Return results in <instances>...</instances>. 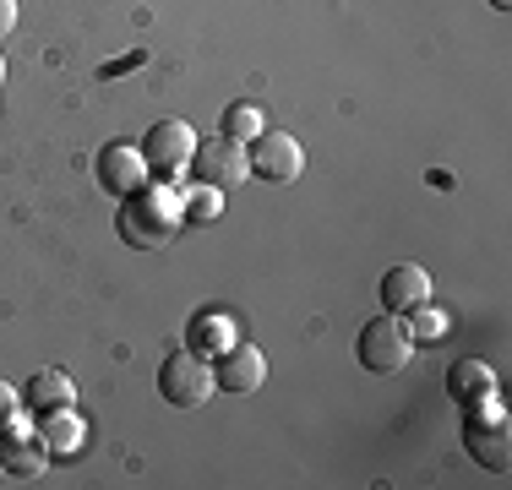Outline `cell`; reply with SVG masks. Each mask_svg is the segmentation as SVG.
<instances>
[{"label":"cell","instance_id":"3957f363","mask_svg":"<svg viewBox=\"0 0 512 490\" xmlns=\"http://www.w3.org/2000/svg\"><path fill=\"white\" fill-rule=\"evenodd\" d=\"M158 392H164V403H175V409H202V403L218 392L213 365H207L202 354H191V349H175L164 365H158Z\"/></svg>","mask_w":512,"mask_h":490},{"label":"cell","instance_id":"e0dca14e","mask_svg":"<svg viewBox=\"0 0 512 490\" xmlns=\"http://www.w3.org/2000/svg\"><path fill=\"white\" fill-rule=\"evenodd\" d=\"M180 207H186V224H218V218H224V191L197 180V186L180 196Z\"/></svg>","mask_w":512,"mask_h":490},{"label":"cell","instance_id":"ba28073f","mask_svg":"<svg viewBox=\"0 0 512 490\" xmlns=\"http://www.w3.org/2000/svg\"><path fill=\"white\" fill-rule=\"evenodd\" d=\"M148 158H142V147H131V142H109L104 153H99V186L109 196H131V191H142L148 186Z\"/></svg>","mask_w":512,"mask_h":490},{"label":"cell","instance_id":"8fae6325","mask_svg":"<svg viewBox=\"0 0 512 490\" xmlns=\"http://www.w3.org/2000/svg\"><path fill=\"white\" fill-rule=\"evenodd\" d=\"M0 463H6V474L11 480H39L44 474V463H50V447H44V436L39 431H11V441L0 447Z\"/></svg>","mask_w":512,"mask_h":490},{"label":"cell","instance_id":"8992f818","mask_svg":"<svg viewBox=\"0 0 512 490\" xmlns=\"http://www.w3.org/2000/svg\"><path fill=\"white\" fill-rule=\"evenodd\" d=\"M246 158H251V175L267 180V186H289V180L306 175V147L289 137V131H262L246 147Z\"/></svg>","mask_w":512,"mask_h":490},{"label":"cell","instance_id":"44dd1931","mask_svg":"<svg viewBox=\"0 0 512 490\" xmlns=\"http://www.w3.org/2000/svg\"><path fill=\"white\" fill-rule=\"evenodd\" d=\"M0 88H6V55H0Z\"/></svg>","mask_w":512,"mask_h":490},{"label":"cell","instance_id":"4fadbf2b","mask_svg":"<svg viewBox=\"0 0 512 490\" xmlns=\"http://www.w3.org/2000/svg\"><path fill=\"white\" fill-rule=\"evenodd\" d=\"M447 392H453L463 409H474V403L496 398V371L485 360H458L453 371H447Z\"/></svg>","mask_w":512,"mask_h":490},{"label":"cell","instance_id":"52a82bcc","mask_svg":"<svg viewBox=\"0 0 512 490\" xmlns=\"http://www.w3.org/2000/svg\"><path fill=\"white\" fill-rule=\"evenodd\" d=\"M191 175L207 180V186H218V191H229V186H240V180H251V158H246L240 142L213 137V142H197V153H191Z\"/></svg>","mask_w":512,"mask_h":490},{"label":"cell","instance_id":"7c38bea8","mask_svg":"<svg viewBox=\"0 0 512 490\" xmlns=\"http://www.w3.org/2000/svg\"><path fill=\"white\" fill-rule=\"evenodd\" d=\"M71 398H77V387H71L66 371H33L28 387H22V409L28 414H50V409H71Z\"/></svg>","mask_w":512,"mask_h":490},{"label":"cell","instance_id":"ac0fdd59","mask_svg":"<svg viewBox=\"0 0 512 490\" xmlns=\"http://www.w3.org/2000/svg\"><path fill=\"white\" fill-rule=\"evenodd\" d=\"M409 316H414L409 333H420V338H442V333H447V316L431 311V305H420V311H409Z\"/></svg>","mask_w":512,"mask_h":490},{"label":"cell","instance_id":"7a4b0ae2","mask_svg":"<svg viewBox=\"0 0 512 490\" xmlns=\"http://www.w3.org/2000/svg\"><path fill=\"white\" fill-rule=\"evenodd\" d=\"M355 354H360L365 371H376V376L404 371V365L414 360V333H409V322H404V316H393V311L371 316V322L360 327V338H355Z\"/></svg>","mask_w":512,"mask_h":490},{"label":"cell","instance_id":"6da1fadb","mask_svg":"<svg viewBox=\"0 0 512 490\" xmlns=\"http://www.w3.org/2000/svg\"><path fill=\"white\" fill-rule=\"evenodd\" d=\"M120 240L137 245V251H164L169 240L186 229V207H180V191H164V186H142L131 196H120Z\"/></svg>","mask_w":512,"mask_h":490},{"label":"cell","instance_id":"2e32d148","mask_svg":"<svg viewBox=\"0 0 512 490\" xmlns=\"http://www.w3.org/2000/svg\"><path fill=\"white\" fill-rule=\"evenodd\" d=\"M262 131H267V120H262V109H256V104H229V109H224V126H218V137L251 147L256 137H262Z\"/></svg>","mask_w":512,"mask_h":490},{"label":"cell","instance_id":"5b68a950","mask_svg":"<svg viewBox=\"0 0 512 490\" xmlns=\"http://www.w3.org/2000/svg\"><path fill=\"white\" fill-rule=\"evenodd\" d=\"M463 447H469V458L480 463V469L507 474V463H512V436H507V420L496 414V398H485V403H474V409H469Z\"/></svg>","mask_w":512,"mask_h":490},{"label":"cell","instance_id":"9a60e30c","mask_svg":"<svg viewBox=\"0 0 512 490\" xmlns=\"http://www.w3.org/2000/svg\"><path fill=\"white\" fill-rule=\"evenodd\" d=\"M229 343H235V322H229L224 311H202L197 322H191V333H186V349L191 354H218V349H229Z\"/></svg>","mask_w":512,"mask_h":490},{"label":"cell","instance_id":"d6986e66","mask_svg":"<svg viewBox=\"0 0 512 490\" xmlns=\"http://www.w3.org/2000/svg\"><path fill=\"white\" fill-rule=\"evenodd\" d=\"M17 409H22V392L0 382V425H11V420H17Z\"/></svg>","mask_w":512,"mask_h":490},{"label":"cell","instance_id":"9c48e42d","mask_svg":"<svg viewBox=\"0 0 512 490\" xmlns=\"http://www.w3.org/2000/svg\"><path fill=\"white\" fill-rule=\"evenodd\" d=\"M213 382L224 387V392H240V398L262 392V382H267V360H262V349H251V343H240V338H235L224 354H218Z\"/></svg>","mask_w":512,"mask_h":490},{"label":"cell","instance_id":"ffe728a7","mask_svg":"<svg viewBox=\"0 0 512 490\" xmlns=\"http://www.w3.org/2000/svg\"><path fill=\"white\" fill-rule=\"evenodd\" d=\"M17 28V0H0V39Z\"/></svg>","mask_w":512,"mask_h":490},{"label":"cell","instance_id":"603a6c76","mask_svg":"<svg viewBox=\"0 0 512 490\" xmlns=\"http://www.w3.org/2000/svg\"><path fill=\"white\" fill-rule=\"evenodd\" d=\"M0 480H6V463H0Z\"/></svg>","mask_w":512,"mask_h":490},{"label":"cell","instance_id":"30bf717a","mask_svg":"<svg viewBox=\"0 0 512 490\" xmlns=\"http://www.w3.org/2000/svg\"><path fill=\"white\" fill-rule=\"evenodd\" d=\"M382 305L393 316H409V311H420V305H431V273H425L420 262H398L393 273L382 278Z\"/></svg>","mask_w":512,"mask_h":490},{"label":"cell","instance_id":"7402d4cb","mask_svg":"<svg viewBox=\"0 0 512 490\" xmlns=\"http://www.w3.org/2000/svg\"><path fill=\"white\" fill-rule=\"evenodd\" d=\"M491 6H496V11H507V6H512V0H491Z\"/></svg>","mask_w":512,"mask_h":490},{"label":"cell","instance_id":"5bb4252c","mask_svg":"<svg viewBox=\"0 0 512 490\" xmlns=\"http://www.w3.org/2000/svg\"><path fill=\"white\" fill-rule=\"evenodd\" d=\"M39 436H44V447H50V458H71V452H82L88 425L71 409H50V414H39Z\"/></svg>","mask_w":512,"mask_h":490},{"label":"cell","instance_id":"277c9868","mask_svg":"<svg viewBox=\"0 0 512 490\" xmlns=\"http://www.w3.org/2000/svg\"><path fill=\"white\" fill-rule=\"evenodd\" d=\"M191 153H197V131L186 120H158L142 142V158H148V175L153 180H169L175 186L180 175H191Z\"/></svg>","mask_w":512,"mask_h":490}]
</instances>
